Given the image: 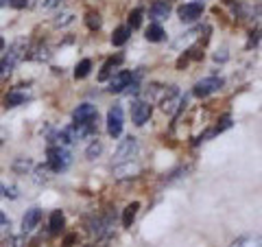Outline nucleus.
Listing matches in <instances>:
<instances>
[{"instance_id": "f257e3e1", "label": "nucleus", "mask_w": 262, "mask_h": 247, "mask_svg": "<svg viewBox=\"0 0 262 247\" xmlns=\"http://www.w3.org/2000/svg\"><path fill=\"white\" fill-rule=\"evenodd\" d=\"M138 151H140L138 138H134V136L125 138V140L120 142L118 151H116V158H114V167H116V164H125V162H134L136 155H138Z\"/></svg>"}, {"instance_id": "f03ea898", "label": "nucleus", "mask_w": 262, "mask_h": 247, "mask_svg": "<svg viewBox=\"0 0 262 247\" xmlns=\"http://www.w3.org/2000/svg\"><path fill=\"white\" fill-rule=\"evenodd\" d=\"M70 162H72L70 153L66 151L61 145L59 147H51V149H48V169H51V171L61 173V171H66L70 167Z\"/></svg>"}, {"instance_id": "7ed1b4c3", "label": "nucleus", "mask_w": 262, "mask_h": 247, "mask_svg": "<svg viewBox=\"0 0 262 247\" xmlns=\"http://www.w3.org/2000/svg\"><path fill=\"white\" fill-rule=\"evenodd\" d=\"M221 88H223V79H219V77H208V79H201L199 84L194 86V96L206 98V96H210V94L219 92Z\"/></svg>"}, {"instance_id": "20e7f679", "label": "nucleus", "mask_w": 262, "mask_h": 247, "mask_svg": "<svg viewBox=\"0 0 262 247\" xmlns=\"http://www.w3.org/2000/svg\"><path fill=\"white\" fill-rule=\"evenodd\" d=\"M122 122H125V118H122V108L120 105H114L107 112V134L112 138H118L122 134Z\"/></svg>"}, {"instance_id": "39448f33", "label": "nucleus", "mask_w": 262, "mask_h": 247, "mask_svg": "<svg viewBox=\"0 0 262 247\" xmlns=\"http://www.w3.org/2000/svg\"><path fill=\"white\" fill-rule=\"evenodd\" d=\"M182 103H184V98H182V92L177 90V86L166 88V94H164V98H162V110L166 114H175Z\"/></svg>"}, {"instance_id": "423d86ee", "label": "nucleus", "mask_w": 262, "mask_h": 247, "mask_svg": "<svg viewBox=\"0 0 262 247\" xmlns=\"http://www.w3.org/2000/svg\"><path fill=\"white\" fill-rule=\"evenodd\" d=\"M203 3L201 0H192V3H186L179 7V18H182V22H194L196 18H201L203 13Z\"/></svg>"}, {"instance_id": "0eeeda50", "label": "nucleus", "mask_w": 262, "mask_h": 247, "mask_svg": "<svg viewBox=\"0 0 262 247\" xmlns=\"http://www.w3.org/2000/svg\"><path fill=\"white\" fill-rule=\"evenodd\" d=\"M151 103L146 101H136L134 105H131V118H134V122L138 127H142L146 120L151 118Z\"/></svg>"}, {"instance_id": "6e6552de", "label": "nucleus", "mask_w": 262, "mask_h": 247, "mask_svg": "<svg viewBox=\"0 0 262 247\" xmlns=\"http://www.w3.org/2000/svg\"><path fill=\"white\" fill-rule=\"evenodd\" d=\"M72 120H75V125H85V122H94L96 120V108L90 103H83L79 105L72 114Z\"/></svg>"}, {"instance_id": "1a4fd4ad", "label": "nucleus", "mask_w": 262, "mask_h": 247, "mask_svg": "<svg viewBox=\"0 0 262 247\" xmlns=\"http://www.w3.org/2000/svg\"><path fill=\"white\" fill-rule=\"evenodd\" d=\"M134 81V75H131L129 70H122L118 75H114L112 81H110V92L112 94H118V92H125L129 88V84Z\"/></svg>"}, {"instance_id": "9d476101", "label": "nucleus", "mask_w": 262, "mask_h": 247, "mask_svg": "<svg viewBox=\"0 0 262 247\" xmlns=\"http://www.w3.org/2000/svg\"><path fill=\"white\" fill-rule=\"evenodd\" d=\"M170 9H173V7H170V3L168 0H158V3H155L153 7H151V18L155 20V22H160V20H166L168 15H170Z\"/></svg>"}, {"instance_id": "9b49d317", "label": "nucleus", "mask_w": 262, "mask_h": 247, "mask_svg": "<svg viewBox=\"0 0 262 247\" xmlns=\"http://www.w3.org/2000/svg\"><path fill=\"white\" fill-rule=\"evenodd\" d=\"M39 219H42V210H39V208H31L27 215H24V219H22L24 232H31V230L39 223Z\"/></svg>"}, {"instance_id": "f8f14e48", "label": "nucleus", "mask_w": 262, "mask_h": 247, "mask_svg": "<svg viewBox=\"0 0 262 247\" xmlns=\"http://www.w3.org/2000/svg\"><path fill=\"white\" fill-rule=\"evenodd\" d=\"M229 247H262V238L260 236H253V234H247V236H241L229 245Z\"/></svg>"}, {"instance_id": "ddd939ff", "label": "nucleus", "mask_w": 262, "mask_h": 247, "mask_svg": "<svg viewBox=\"0 0 262 247\" xmlns=\"http://www.w3.org/2000/svg\"><path fill=\"white\" fill-rule=\"evenodd\" d=\"M27 98L29 96L24 92H20V90H13V92H9L5 96V108H18V105H22Z\"/></svg>"}, {"instance_id": "4468645a", "label": "nucleus", "mask_w": 262, "mask_h": 247, "mask_svg": "<svg viewBox=\"0 0 262 247\" xmlns=\"http://www.w3.org/2000/svg\"><path fill=\"white\" fill-rule=\"evenodd\" d=\"M138 210H140V203H138V201L129 203L127 208H125V212H122V225L131 228V223H134V219H136V215H138Z\"/></svg>"}, {"instance_id": "2eb2a0df", "label": "nucleus", "mask_w": 262, "mask_h": 247, "mask_svg": "<svg viewBox=\"0 0 262 247\" xmlns=\"http://www.w3.org/2000/svg\"><path fill=\"white\" fill-rule=\"evenodd\" d=\"M77 138H79V136H77V129H75V127H63L59 134H57V140H59L61 147H63V145H72Z\"/></svg>"}, {"instance_id": "dca6fc26", "label": "nucleus", "mask_w": 262, "mask_h": 247, "mask_svg": "<svg viewBox=\"0 0 262 247\" xmlns=\"http://www.w3.org/2000/svg\"><path fill=\"white\" fill-rule=\"evenodd\" d=\"M18 64V53H9L5 59H0V75H9Z\"/></svg>"}, {"instance_id": "f3484780", "label": "nucleus", "mask_w": 262, "mask_h": 247, "mask_svg": "<svg viewBox=\"0 0 262 247\" xmlns=\"http://www.w3.org/2000/svg\"><path fill=\"white\" fill-rule=\"evenodd\" d=\"M131 35V29L129 27H118L116 31H114V35H112V44L114 46H122L129 39Z\"/></svg>"}, {"instance_id": "a211bd4d", "label": "nucleus", "mask_w": 262, "mask_h": 247, "mask_svg": "<svg viewBox=\"0 0 262 247\" xmlns=\"http://www.w3.org/2000/svg\"><path fill=\"white\" fill-rule=\"evenodd\" d=\"M63 212L61 210H55L53 215H51V223H48V228H51V232L53 234H59L61 232V228H63Z\"/></svg>"}, {"instance_id": "6ab92c4d", "label": "nucleus", "mask_w": 262, "mask_h": 247, "mask_svg": "<svg viewBox=\"0 0 262 247\" xmlns=\"http://www.w3.org/2000/svg\"><path fill=\"white\" fill-rule=\"evenodd\" d=\"M164 35H166V33H164V29L160 27L158 22L151 24V27L146 29V39H149V42H162Z\"/></svg>"}, {"instance_id": "aec40b11", "label": "nucleus", "mask_w": 262, "mask_h": 247, "mask_svg": "<svg viewBox=\"0 0 262 247\" xmlns=\"http://www.w3.org/2000/svg\"><path fill=\"white\" fill-rule=\"evenodd\" d=\"M118 64H122V57H120V55H116V57H112V59H107V61H105V66L101 68V75H98V79L105 81V79L112 75V68H114V66H118Z\"/></svg>"}, {"instance_id": "412c9836", "label": "nucleus", "mask_w": 262, "mask_h": 247, "mask_svg": "<svg viewBox=\"0 0 262 247\" xmlns=\"http://www.w3.org/2000/svg\"><path fill=\"white\" fill-rule=\"evenodd\" d=\"M85 24H88L90 31H98L101 29V24H103V20H101V15H98L96 11H88L85 13Z\"/></svg>"}, {"instance_id": "4be33fe9", "label": "nucleus", "mask_w": 262, "mask_h": 247, "mask_svg": "<svg viewBox=\"0 0 262 247\" xmlns=\"http://www.w3.org/2000/svg\"><path fill=\"white\" fill-rule=\"evenodd\" d=\"M90 70H92V61H90V59H83L81 64H77L75 77H77V79H85V77L90 75Z\"/></svg>"}, {"instance_id": "5701e85b", "label": "nucleus", "mask_w": 262, "mask_h": 247, "mask_svg": "<svg viewBox=\"0 0 262 247\" xmlns=\"http://www.w3.org/2000/svg\"><path fill=\"white\" fill-rule=\"evenodd\" d=\"M142 24V9H134L129 13V29L134 31V29H138Z\"/></svg>"}, {"instance_id": "b1692460", "label": "nucleus", "mask_w": 262, "mask_h": 247, "mask_svg": "<svg viewBox=\"0 0 262 247\" xmlns=\"http://www.w3.org/2000/svg\"><path fill=\"white\" fill-rule=\"evenodd\" d=\"M98 153H101V142H92V145H90V149L85 151V155H88L90 160H94Z\"/></svg>"}, {"instance_id": "393cba45", "label": "nucleus", "mask_w": 262, "mask_h": 247, "mask_svg": "<svg viewBox=\"0 0 262 247\" xmlns=\"http://www.w3.org/2000/svg\"><path fill=\"white\" fill-rule=\"evenodd\" d=\"M61 0H42V7L44 9H55V7H59Z\"/></svg>"}, {"instance_id": "a878e982", "label": "nucleus", "mask_w": 262, "mask_h": 247, "mask_svg": "<svg viewBox=\"0 0 262 247\" xmlns=\"http://www.w3.org/2000/svg\"><path fill=\"white\" fill-rule=\"evenodd\" d=\"M9 228V219H7V215L3 210H0V232H3V230H7Z\"/></svg>"}, {"instance_id": "bb28decb", "label": "nucleus", "mask_w": 262, "mask_h": 247, "mask_svg": "<svg viewBox=\"0 0 262 247\" xmlns=\"http://www.w3.org/2000/svg\"><path fill=\"white\" fill-rule=\"evenodd\" d=\"M9 5L15 7V9H24V7H27V0H9Z\"/></svg>"}, {"instance_id": "cd10ccee", "label": "nucleus", "mask_w": 262, "mask_h": 247, "mask_svg": "<svg viewBox=\"0 0 262 247\" xmlns=\"http://www.w3.org/2000/svg\"><path fill=\"white\" fill-rule=\"evenodd\" d=\"M3 48H5V39L0 37V51H3Z\"/></svg>"}, {"instance_id": "c85d7f7f", "label": "nucleus", "mask_w": 262, "mask_h": 247, "mask_svg": "<svg viewBox=\"0 0 262 247\" xmlns=\"http://www.w3.org/2000/svg\"><path fill=\"white\" fill-rule=\"evenodd\" d=\"M3 195H5V186H3V184H0V197H3Z\"/></svg>"}, {"instance_id": "c756f323", "label": "nucleus", "mask_w": 262, "mask_h": 247, "mask_svg": "<svg viewBox=\"0 0 262 247\" xmlns=\"http://www.w3.org/2000/svg\"><path fill=\"white\" fill-rule=\"evenodd\" d=\"M7 3H9V0H0V5H7Z\"/></svg>"}]
</instances>
